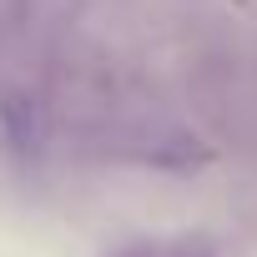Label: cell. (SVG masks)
I'll list each match as a JSON object with an SVG mask.
<instances>
[{"mask_svg": "<svg viewBox=\"0 0 257 257\" xmlns=\"http://www.w3.org/2000/svg\"><path fill=\"white\" fill-rule=\"evenodd\" d=\"M0 137H6L16 152H36L46 137V111L36 96L26 91H0Z\"/></svg>", "mask_w": 257, "mask_h": 257, "instance_id": "1", "label": "cell"}]
</instances>
